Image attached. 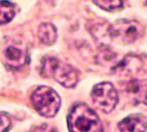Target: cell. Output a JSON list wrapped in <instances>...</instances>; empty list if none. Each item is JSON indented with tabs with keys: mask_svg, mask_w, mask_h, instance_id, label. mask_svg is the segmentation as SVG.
Wrapping results in <instances>:
<instances>
[{
	"mask_svg": "<svg viewBox=\"0 0 147 132\" xmlns=\"http://www.w3.org/2000/svg\"><path fill=\"white\" fill-rule=\"evenodd\" d=\"M69 132H104L98 114L84 103L74 104L67 116Z\"/></svg>",
	"mask_w": 147,
	"mask_h": 132,
	"instance_id": "cell-1",
	"label": "cell"
},
{
	"mask_svg": "<svg viewBox=\"0 0 147 132\" xmlns=\"http://www.w3.org/2000/svg\"><path fill=\"white\" fill-rule=\"evenodd\" d=\"M41 73L44 77L53 78L59 84L68 89L74 87L79 80V73L74 67L52 57H46L42 59Z\"/></svg>",
	"mask_w": 147,
	"mask_h": 132,
	"instance_id": "cell-2",
	"label": "cell"
},
{
	"mask_svg": "<svg viewBox=\"0 0 147 132\" xmlns=\"http://www.w3.org/2000/svg\"><path fill=\"white\" fill-rule=\"evenodd\" d=\"M31 102L34 109L42 117L52 118L60 109V97L51 87L39 86L31 95Z\"/></svg>",
	"mask_w": 147,
	"mask_h": 132,
	"instance_id": "cell-3",
	"label": "cell"
},
{
	"mask_svg": "<svg viewBox=\"0 0 147 132\" xmlns=\"http://www.w3.org/2000/svg\"><path fill=\"white\" fill-rule=\"evenodd\" d=\"M142 27L134 20H118L109 27V35L119 44H132L141 34Z\"/></svg>",
	"mask_w": 147,
	"mask_h": 132,
	"instance_id": "cell-4",
	"label": "cell"
},
{
	"mask_svg": "<svg viewBox=\"0 0 147 132\" xmlns=\"http://www.w3.org/2000/svg\"><path fill=\"white\" fill-rule=\"evenodd\" d=\"M3 59L7 67L18 70L28 63L27 46L20 39H12L7 43L3 52Z\"/></svg>",
	"mask_w": 147,
	"mask_h": 132,
	"instance_id": "cell-5",
	"label": "cell"
},
{
	"mask_svg": "<svg viewBox=\"0 0 147 132\" xmlns=\"http://www.w3.org/2000/svg\"><path fill=\"white\" fill-rule=\"evenodd\" d=\"M92 100L99 110L109 113L118 103V92L111 83L96 84L92 90Z\"/></svg>",
	"mask_w": 147,
	"mask_h": 132,
	"instance_id": "cell-6",
	"label": "cell"
},
{
	"mask_svg": "<svg viewBox=\"0 0 147 132\" xmlns=\"http://www.w3.org/2000/svg\"><path fill=\"white\" fill-rule=\"evenodd\" d=\"M126 93L136 105L138 104L147 105V83L146 81L138 80V79L131 80L126 85Z\"/></svg>",
	"mask_w": 147,
	"mask_h": 132,
	"instance_id": "cell-7",
	"label": "cell"
},
{
	"mask_svg": "<svg viewBox=\"0 0 147 132\" xmlns=\"http://www.w3.org/2000/svg\"><path fill=\"white\" fill-rule=\"evenodd\" d=\"M120 132H146L147 118L141 114H131L119 123Z\"/></svg>",
	"mask_w": 147,
	"mask_h": 132,
	"instance_id": "cell-8",
	"label": "cell"
},
{
	"mask_svg": "<svg viewBox=\"0 0 147 132\" xmlns=\"http://www.w3.org/2000/svg\"><path fill=\"white\" fill-rule=\"evenodd\" d=\"M144 62L145 59L141 58L140 56H136V54H128L125 57V59L122 60L117 68L121 72V73L125 74H137L144 71L145 66H144Z\"/></svg>",
	"mask_w": 147,
	"mask_h": 132,
	"instance_id": "cell-9",
	"label": "cell"
},
{
	"mask_svg": "<svg viewBox=\"0 0 147 132\" xmlns=\"http://www.w3.org/2000/svg\"><path fill=\"white\" fill-rule=\"evenodd\" d=\"M38 38L44 45H52L57 40V28L51 22H44L38 28Z\"/></svg>",
	"mask_w": 147,
	"mask_h": 132,
	"instance_id": "cell-10",
	"label": "cell"
},
{
	"mask_svg": "<svg viewBox=\"0 0 147 132\" xmlns=\"http://www.w3.org/2000/svg\"><path fill=\"white\" fill-rule=\"evenodd\" d=\"M16 14V9H14V5L9 3V1H0V25H4V24L11 21L13 19Z\"/></svg>",
	"mask_w": 147,
	"mask_h": 132,
	"instance_id": "cell-11",
	"label": "cell"
},
{
	"mask_svg": "<svg viewBox=\"0 0 147 132\" xmlns=\"http://www.w3.org/2000/svg\"><path fill=\"white\" fill-rule=\"evenodd\" d=\"M93 1L102 9L115 11L124 6L125 0H93Z\"/></svg>",
	"mask_w": 147,
	"mask_h": 132,
	"instance_id": "cell-12",
	"label": "cell"
},
{
	"mask_svg": "<svg viewBox=\"0 0 147 132\" xmlns=\"http://www.w3.org/2000/svg\"><path fill=\"white\" fill-rule=\"evenodd\" d=\"M11 127V118L4 113L0 112V132H7Z\"/></svg>",
	"mask_w": 147,
	"mask_h": 132,
	"instance_id": "cell-13",
	"label": "cell"
},
{
	"mask_svg": "<svg viewBox=\"0 0 147 132\" xmlns=\"http://www.w3.org/2000/svg\"><path fill=\"white\" fill-rule=\"evenodd\" d=\"M31 132H58V130L53 126V125H50V124H40V125H36L34 126Z\"/></svg>",
	"mask_w": 147,
	"mask_h": 132,
	"instance_id": "cell-14",
	"label": "cell"
}]
</instances>
